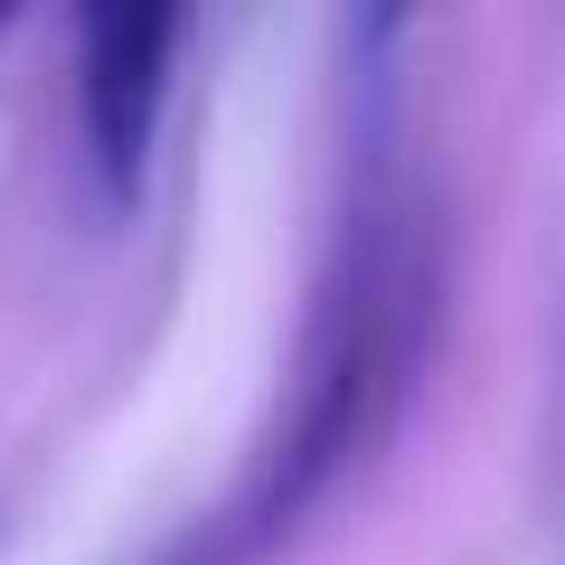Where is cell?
<instances>
[{
    "instance_id": "obj_3",
    "label": "cell",
    "mask_w": 565,
    "mask_h": 565,
    "mask_svg": "<svg viewBox=\"0 0 565 565\" xmlns=\"http://www.w3.org/2000/svg\"><path fill=\"white\" fill-rule=\"evenodd\" d=\"M546 537L565 556V311H556V386H546Z\"/></svg>"
},
{
    "instance_id": "obj_2",
    "label": "cell",
    "mask_w": 565,
    "mask_h": 565,
    "mask_svg": "<svg viewBox=\"0 0 565 565\" xmlns=\"http://www.w3.org/2000/svg\"><path fill=\"white\" fill-rule=\"evenodd\" d=\"M180 10H151V0H104L76 20V114H85V161L95 180L132 189L151 161V122L170 95V57H180Z\"/></svg>"
},
{
    "instance_id": "obj_1",
    "label": "cell",
    "mask_w": 565,
    "mask_h": 565,
    "mask_svg": "<svg viewBox=\"0 0 565 565\" xmlns=\"http://www.w3.org/2000/svg\"><path fill=\"white\" fill-rule=\"evenodd\" d=\"M434 330H444V236H434L424 189H405L377 161L359 180V207H349L340 245H330V274H321V302H311L302 367H292L274 444L255 452L236 500L189 546H170L161 565H255V556H274L396 434Z\"/></svg>"
}]
</instances>
